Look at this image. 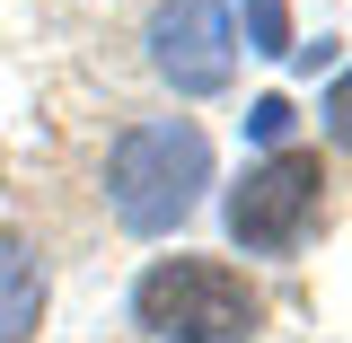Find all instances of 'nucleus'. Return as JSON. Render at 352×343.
I'll return each instance as SVG.
<instances>
[{
  "label": "nucleus",
  "instance_id": "f257e3e1",
  "mask_svg": "<svg viewBox=\"0 0 352 343\" xmlns=\"http://www.w3.org/2000/svg\"><path fill=\"white\" fill-rule=\"evenodd\" d=\"M203 185H212V141L185 115H150V124H132L106 150V212L124 220L132 238L185 229L194 203H203Z\"/></svg>",
  "mask_w": 352,
  "mask_h": 343
},
{
  "label": "nucleus",
  "instance_id": "f03ea898",
  "mask_svg": "<svg viewBox=\"0 0 352 343\" xmlns=\"http://www.w3.org/2000/svg\"><path fill=\"white\" fill-rule=\"evenodd\" d=\"M256 317H264V300L220 256H159L132 282V326L159 343H247Z\"/></svg>",
  "mask_w": 352,
  "mask_h": 343
},
{
  "label": "nucleus",
  "instance_id": "7ed1b4c3",
  "mask_svg": "<svg viewBox=\"0 0 352 343\" xmlns=\"http://www.w3.org/2000/svg\"><path fill=\"white\" fill-rule=\"evenodd\" d=\"M326 212V159L317 150H273L229 185V238L247 256H300Z\"/></svg>",
  "mask_w": 352,
  "mask_h": 343
},
{
  "label": "nucleus",
  "instance_id": "20e7f679",
  "mask_svg": "<svg viewBox=\"0 0 352 343\" xmlns=\"http://www.w3.org/2000/svg\"><path fill=\"white\" fill-rule=\"evenodd\" d=\"M150 71L176 97H220L238 71V27H229V0H168L150 18Z\"/></svg>",
  "mask_w": 352,
  "mask_h": 343
},
{
  "label": "nucleus",
  "instance_id": "39448f33",
  "mask_svg": "<svg viewBox=\"0 0 352 343\" xmlns=\"http://www.w3.org/2000/svg\"><path fill=\"white\" fill-rule=\"evenodd\" d=\"M44 300H53V273L27 238H0V343H36Z\"/></svg>",
  "mask_w": 352,
  "mask_h": 343
},
{
  "label": "nucleus",
  "instance_id": "423d86ee",
  "mask_svg": "<svg viewBox=\"0 0 352 343\" xmlns=\"http://www.w3.org/2000/svg\"><path fill=\"white\" fill-rule=\"evenodd\" d=\"M238 9H247V44L256 53H291V9L282 0H238Z\"/></svg>",
  "mask_w": 352,
  "mask_h": 343
},
{
  "label": "nucleus",
  "instance_id": "0eeeda50",
  "mask_svg": "<svg viewBox=\"0 0 352 343\" xmlns=\"http://www.w3.org/2000/svg\"><path fill=\"white\" fill-rule=\"evenodd\" d=\"M247 141L282 150V141H291V97H256V106H247Z\"/></svg>",
  "mask_w": 352,
  "mask_h": 343
}]
</instances>
